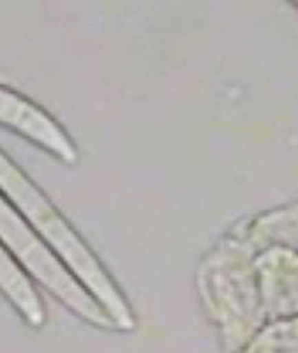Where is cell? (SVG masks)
<instances>
[{"label":"cell","instance_id":"obj_1","mask_svg":"<svg viewBox=\"0 0 298 353\" xmlns=\"http://www.w3.org/2000/svg\"><path fill=\"white\" fill-rule=\"evenodd\" d=\"M0 191L17 205V209L27 217L36 232L61 256L62 263L67 265L71 274L74 272L76 279H80L90 290V293L96 295L97 301L103 302L105 313L115 323V327L133 329V316L129 309L101 265L97 263L96 256L90 253L74 230L62 219L61 214L53 209V205L46 200L45 194L2 152H0Z\"/></svg>","mask_w":298,"mask_h":353},{"label":"cell","instance_id":"obj_2","mask_svg":"<svg viewBox=\"0 0 298 353\" xmlns=\"http://www.w3.org/2000/svg\"><path fill=\"white\" fill-rule=\"evenodd\" d=\"M4 244L11 251L14 260L20 261L28 272L36 277L50 293L61 299L64 305L92 325L113 329L115 323L101 305L85 292L76 277L69 272L58 256L50 251L48 245L37 237L30 226L12 209L2 194H0V245Z\"/></svg>","mask_w":298,"mask_h":353},{"label":"cell","instance_id":"obj_3","mask_svg":"<svg viewBox=\"0 0 298 353\" xmlns=\"http://www.w3.org/2000/svg\"><path fill=\"white\" fill-rule=\"evenodd\" d=\"M0 122L45 147L65 163L78 159L76 147L50 115L8 88L0 87Z\"/></svg>","mask_w":298,"mask_h":353},{"label":"cell","instance_id":"obj_4","mask_svg":"<svg viewBox=\"0 0 298 353\" xmlns=\"http://www.w3.org/2000/svg\"><path fill=\"white\" fill-rule=\"evenodd\" d=\"M0 290L20 311L28 325L41 327L45 323L46 313L39 301V295L34 290L30 279L18 267L14 258L9 256L2 245H0Z\"/></svg>","mask_w":298,"mask_h":353}]
</instances>
